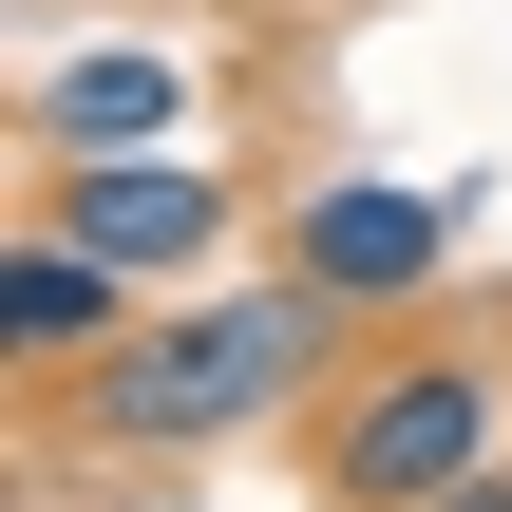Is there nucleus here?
Here are the masks:
<instances>
[{
	"label": "nucleus",
	"instance_id": "nucleus-4",
	"mask_svg": "<svg viewBox=\"0 0 512 512\" xmlns=\"http://www.w3.org/2000/svg\"><path fill=\"white\" fill-rule=\"evenodd\" d=\"M456 247H475V190H418V171H323V190H285V266H304L323 304H361V323L437 304Z\"/></svg>",
	"mask_w": 512,
	"mask_h": 512
},
{
	"label": "nucleus",
	"instance_id": "nucleus-1",
	"mask_svg": "<svg viewBox=\"0 0 512 512\" xmlns=\"http://www.w3.org/2000/svg\"><path fill=\"white\" fill-rule=\"evenodd\" d=\"M342 342H361V304H323L304 266H266V285H171L114 361L57 380V418H76L95 456H228V437H266V418H304V399L342 380Z\"/></svg>",
	"mask_w": 512,
	"mask_h": 512
},
{
	"label": "nucleus",
	"instance_id": "nucleus-7",
	"mask_svg": "<svg viewBox=\"0 0 512 512\" xmlns=\"http://www.w3.org/2000/svg\"><path fill=\"white\" fill-rule=\"evenodd\" d=\"M437 512H512V456H494V475H456V494H437Z\"/></svg>",
	"mask_w": 512,
	"mask_h": 512
},
{
	"label": "nucleus",
	"instance_id": "nucleus-5",
	"mask_svg": "<svg viewBox=\"0 0 512 512\" xmlns=\"http://www.w3.org/2000/svg\"><path fill=\"white\" fill-rule=\"evenodd\" d=\"M133 323H152V285H133L114 247H76L57 209H19V247H0V361L57 399V380H76V361H114Z\"/></svg>",
	"mask_w": 512,
	"mask_h": 512
},
{
	"label": "nucleus",
	"instance_id": "nucleus-3",
	"mask_svg": "<svg viewBox=\"0 0 512 512\" xmlns=\"http://www.w3.org/2000/svg\"><path fill=\"white\" fill-rule=\"evenodd\" d=\"M19 209H57L76 247H114L152 304H171V285H209V266L247 247V190H228L209 152H38V190H19Z\"/></svg>",
	"mask_w": 512,
	"mask_h": 512
},
{
	"label": "nucleus",
	"instance_id": "nucleus-2",
	"mask_svg": "<svg viewBox=\"0 0 512 512\" xmlns=\"http://www.w3.org/2000/svg\"><path fill=\"white\" fill-rule=\"evenodd\" d=\"M494 418L512 380L475 361V342H399V361H361L342 399H323V512H437L456 475H494Z\"/></svg>",
	"mask_w": 512,
	"mask_h": 512
},
{
	"label": "nucleus",
	"instance_id": "nucleus-6",
	"mask_svg": "<svg viewBox=\"0 0 512 512\" xmlns=\"http://www.w3.org/2000/svg\"><path fill=\"white\" fill-rule=\"evenodd\" d=\"M19 152H190V57L171 38H95L19 76Z\"/></svg>",
	"mask_w": 512,
	"mask_h": 512
}]
</instances>
